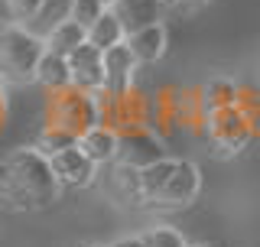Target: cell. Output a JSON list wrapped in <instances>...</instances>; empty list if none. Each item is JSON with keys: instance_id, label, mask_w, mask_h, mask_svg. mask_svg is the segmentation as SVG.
Segmentation results:
<instances>
[{"instance_id": "cell-3", "label": "cell", "mask_w": 260, "mask_h": 247, "mask_svg": "<svg viewBox=\"0 0 260 247\" xmlns=\"http://www.w3.org/2000/svg\"><path fill=\"white\" fill-rule=\"evenodd\" d=\"M46 46L39 36L20 26H0V75L13 81H29L36 78V65L43 59Z\"/></svg>"}, {"instance_id": "cell-14", "label": "cell", "mask_w": 260, "mask_h": 247, "mask_svg": "<svg viewBox=\"0 0 260 247\" xmlns=\"http://www.w3.org/2000/svg\"><path fill=\"white\" fill-rule=\"evenodd\" d=\"M88 43H91L94 49H111L117 43H124V29H120V20L114 16V10H104L98 20L88 26Z\"/></svg>"}, {"instance_id": "cell-17", "label": "cell", "mask_w": 260, "mask_h": 247, "mask_svg": "<svg viewBox=\"0 0 260 247\" xmlns=\"http://www.w3.org/2000/svg\"><path fill=\"white\" fill-rule=\"evenodd\" d=\"M69 10H72V0H43V7H39V13L32 16V20H36L39 29L49 33L55 23L69 20Z\"/></svg>"}, {"instance_id": "cell-8", "label": "cell", "mask_w": 260, "mask_h": 247, "mask_svg": "<svg viewBox=\"0 0 260 247\" xmlns=\"http://www.w3.org/2000/svg\"><path fill=\"white\" fill-rule=\"evenodd\" d=\"M49 169H52L55 182L65 189H81V186L91 182V176H94V163L78 150V143L55 153V156H49Z\"/></svg>"}, {"instance_id": "cell-13", "label": "cell", "mask_w": 260, "mask_h": 247, "mask_svg": "<svg viewBox=\"0 0 260 247\" xmlns=\"http://www.w3.org/2000/svg\"><path fill=\"white\" fill-rule=\"evenodd\" d=\"M36 81L49 91H62L72 88V75H69V59L55 52H43V59L36 65Z\"/></svg>"}, {"instance_id": "cell-12", "label": "cell", "mask_w": 260, "mask_h": 247, "mask_svg": "<svg viewBox=\"0 0 260 247\" xmlns=\"http://www.w3.org/2000/svg\"><path fill=\"white\" fill-rule=\"evenodd\" d=\"M81 43H88V29L78 26L75 20H62V23H55V26L46 33V52L65 55V59H69Z\"/></svg>"}, {"instance_id": "cell-16", "label": "cell", "mask_w": 260, "mask_h": 247, "mask_svg": "<svg viewBox=\"0 0 260 247\" xmlns=\"http://www.w3.org/2000/svg\"><path fill=\"white\" fill-rule=\"evenodd\" d=\"M202 98H205V111H218V108H231L234 101H238V88L231 85V81H211V85L202 91Z\"/></svg>"}, {"instance_id": "cell-15", "label": "cell", "mask_w": 260, "mask_h": 247, "mask_svg": "<svg viewBox=\"0 0 260 247\" xmlns=\"http://www.w3.org/2000/svg\"><path fill=\"white\" fill-rule=\"evenodd\" d=\"M78 143V137H72L69 130H59V127H46L43 134H39L36 140V153L39 156H55V153H62V150H69V146H75Z\"/></svg>"}, {"instance_id": "cell-10", "label": "cell", "mask_w": 260, "mask_h": 247, "mask_svg": "<svg viewBox=\"0 0 260 247\" xmlns=\"http://www.w3.org/2000/svg\"><path fill=\"white\" fill-rule=\"evenodd\" d=\"M124 43L130 46L134 59L146 65V62H156L166 52V33H162L159 23H153V26H143V29L130 33V36H124Z\"/></svg>"}, {"instance_id": "cell-4", "label": "cell", "mask_w": 260, "mask_h": 247, "mask_svg": "<svg viewBox=\"0 0 260 247\" xmlns=\"http://www.w3.org/2000/svg\"><path fill=\"white\" fill-rule=\"evenodd\" d=\"M199 192V169L189 160H173V169L166 172V179L159 182V189L150 195V205L159 208H179V205H189Z\"/></svg>"}, {"instance_id": "cell-9", "label": "cell", "mask_w": 260, "mask_h": 247, "mask_svg": "<svg viewBox=\"0 0 260 247\" xmlns=\"http://www.w3.org/2000/svg\"><path fill=\"white\" fill-rule=\"evenodd\" d=\"M111 10H114V16L120 20L124 36H130V33H137V29H143V26L159 23L162 4H159V0H117Z\"/></svg>"}, {"instance_id": "cell-20", "label": "cell", "mask_w": 260, "mask_h": 247, "mask_svg": "<svg viewBox=\"0 0 260 247\" xmlns=\"http://www.w3.org/2000/svg\"><path fill=\"white\" fill-rule=\"evenodd\" d=\"M13 13L16 16H26V20H32V16L39 13V7H43V0H10Z\"/></svg>"}, {"instance_id": "cell-22", "label": "cell", "mask_w": 260, "mask_h": 247, "mask_svg": "<svg viewBox=\"0 0 260 247\" xmlns=\"http://www.w3.org/2000/svg\"><path fill=\"white\" fill-rule=\"evenodd\" d=\"M111 247H143V241H140V237H127V241H117Z\"/></svg>"}, {"instance_id": "cell-19", "label": "cell", "mask_w": 260, "mask_h": 247, "mask_svg": "<svg viewBox=\"0 0 260 247\" xmlns=\"http://www.w3.org/2000/svg\"><path fill=\"white\" fill-rule=\"evenodd\" d=\"M143 247H185V241L173 228H153V231L143 237Z\"/></svg>"}, {"instance_id": "cell-2", "label": "cell", "mask_w": 260, "mask_h": 247, "mask_svg": "<svg viewBox=\"0 0 260 247\" xmlns=\"http://www.w3.org/2000/svg\"><path fill=\"white\" fill-rule=\"evenodd\" d=\"M104 123V108L98 104L94 95L78 91V88H62V91H52V101H49V127L69 130L72 137H81L85 130Z\"/></svg>"}, {"instance_id": "cell-7", "label": "cell", "mask_w": 260, "mask_h": 247, "mask_svg": "<svg viewBox=\"0 0 260 247\" xmlns=\"http://www.w3.org/2000/svg\"><path fill=\"white\" fill-rule=\"evenodd\" d=\"M69 75H72V88L98 95L104 88V55H101V49H94L91 43H81L75 52L69 55Z\"/></svg>"}, {"instance_id": "cell-5", "label": "cell", "mask_w": 260, "mask_h": 247, "mask_svg": "<svg viewBox=\"0 0 260 247\" xmlns=\"http://www.w3.org/2000/svg\"><path fill=\"white\" fill-rule=\"evenodd\" d=\"M208 134H211V143H215V153H238L250 140V117L238 104L218 108L208 114Z\"/></svg>"}, {"instance_id": "cell-11", "label": "cell", "mask_w": 260, "mask_h": 247, "mask_svg": "<svg viewBox=\"0 0 260 247\" xmlns=\"http://www.w3.org/2000/svg\"><path fill=\"white\" fill-rule=\"evenodd\" d=\"M78 150L88 156V160L94 163H108L114 160V153H117V130H111V127H91V130H85V134L78 137Z\"/></svg>"}, {"instance_id": "cell-1", "label": "cell", "mask_w": 260, "mask_h": 247, "mask_svg": "<svg viewBox=\"0 0 260 247\" xmlns=\"http://www.w3.org/2000/svg\"><path fill=\"white\" fill-rule=\"evenodd\" d=\"M59 182H55L49 160L36 150H13L0 163V195L10 208H43L55 199Z\"/></svg>"}, {"instance_id": "cell-6", "label": "cell", "mask_w": 260, "mask_h": 247, "mask_svg": "<svg viewBox=\"0 0 260 247\" xmlns=\"http://www.w3.org/2000/svg\"><path fill=\"white\" fill-rule=\"evenodd\" d=\"M114 160H117L120 166H130V169H146V166H153V163L166 160V150H162V143L153 134H146L143 127H124L117 134V153H114Z\"/></svg>"}, {"instance_id": "cell-24", "label": "cell", "mask_w": 260, "mask_h": 247, "mask_svg": "<svg viewBox=\"0 0 260 247\" xmlns=\"http://www.w3.org/2000/svg\"><path fill=\"white\" fill-rule=\"evenodd\" d=\"M0 85H4V75H0Z\"/></svg>"}, {"instance_id": "cell-18", "label": "cell", "mask_w": 260, "mask_h": 247, "mask_svg": "<svg viewBox=\"0 0 260 247\" xmlns=\"http://www.w3.org/2000/svg\"><path fill=\"white\" fill-rule=\"evenodd\" d=\"M104 13V7L98 4V0H72V10H69V20H75L78 26H91L98 16Z\"/></svg>"}, {"instance_id": "cell-23", "label": "cell", "mask_w": 260, "mask_h": 247, "mask_svg": "<svg viewBox=\"0 0 260 247\" xmlns=\"http://www.w3.org/2000/svg\"><path fill=\"white\" fill-rule=\"evenodd\" d=\"M98 4H101V7H104V10H111V7H114V4H117V0H98Z\"/></svg>"}, {"instance_id": "cell-21", "label": "cell", "mask_w": 260, "mask_h": 247, "mask_svg": "<svg viewBox=\"0 0 260 247\" xmlns=\"http://www.w3.org/2000/svg\"><path fill=\"white\" fill-rule=\"evenodd\" d=\"M176 7H182V10H192V7H202L205 0H173Z\"/></svg>"}]
</instances>
